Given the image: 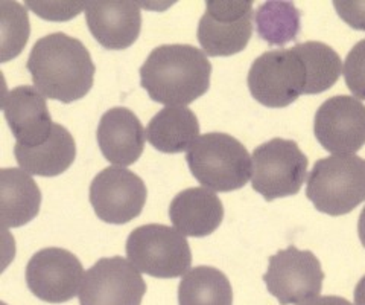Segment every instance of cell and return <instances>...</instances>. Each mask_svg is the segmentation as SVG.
<instances>
[{
	"instance_id": "cell-1",
	"label": "cell",
	"mask_w": 365,
	"mask_h": 305,
	"mask_svg": "<svg viewBox=\"0 0 365 305\" xmlns=\"http://www.w3.org/2000/svg\"><path fill=\"white\" fill-rule=\"evenodd\" d=\"M26 69L38 92L71 104L84 98L95 81L96 67L81 40L64 32L49 34L34 44Z\"/></svg>"
},
{
	"instance_id": "cell-2",
	"label": "cell",
	"mask_w": 365,
	"mask_h": 305,
	"mask_svg": "<svg viewBox=\"0 0 365 305\" xmlns=\"http://www.w3.org/2000/svg\"><path fill=\"white\" fill-rule=\"evenodd\" d=\"M212 63L190 44L155 48L140 67V84L158 104L175 107L193 103L210 89Z\"/></svg>"
},
{
	"instance_id": "cell-3",
	"label": "cell",
	"mask_w": 365,
	"mask_h": 305,
	"mask_svg": "<svg viewBox=\"0 0 365 305\" xmlns=\"http://www.w3.org/2000/svg\"><path fill=\"white\" fill-rule=\"evenodd\" d=\"M192 176L210 191L230 193L251 179V159L245 146L227 133H205L186 156Z\"/></svg>"
},
{
	"instance_id": "cell-4",
	"label": "cell",
	"mask_w": 365,
	"mask_h": 305,
	"mask_svg": "<svg viewBox=\"0 0 365 305\" xmlns=\"http://www.w3.org/2000/svg\"><path fill=\"white\" fill-rule=\"evenodd\" d=\"M306 196L332 217L351 212L365 201V159L334 154L317 161L307 176Z\"/></svg>"
},
{
	"instance_id": "cell-5",
	"label": "cell",
	"mask_w": 365,
	"mask_h": 305,
	"mask_svg": "<svg viewBox=\"0 0 365 305\" xmlns=\"http://www.w3.org/2000/svg\"><path fill=\"white\" fill-rule=\"evenodd\" d=\"M128 261L153 278L185 276L192 266V252L185 235L165 224H145L127 240Z\"/></svg>"
},
{
	"instance_id": "cell-6",
	"label": "cell",
	"mask_w": 365,
	"mask_h": 305,
	"mask_svg": "<svg viewBox=\"0 0 365 305\" xmlns=\"http://www.w3.org/2000/svg\"><path fill=\"white\" fill-rule=\"evenodd\" d=\"M306 69L295 48L264 52L248 72V89L257 103L271 109L291 106L306 92Z\"/></svg>"
},
{
	"instance_id": "cell-7",
	"label": "cell",
	"mask_w": 365,
	"mask_h": 305,
	"mask_svg": "<svg viewBox=\"0 0 365 305\" xmlns=\"http://www.w3.org/2000/svg\"><path fill=\"white\" fill-rule=\"evenodd\" d=\"M251 185L267 201L299 194L307 177V157L289 139H271L253 151Z\"/></svg>"
},
{
	"instance_id": "cell-8",
	"label": "cell",
	"mask_w": 365,
	"mask_h": 305,
	"mask_svg": "<svg viewBox=\"0 0 365 305\" xmlns=\"http://www.w3.org/2000/svg\"><path fill=\"white\" fill-rule=\"evenodd\" d=\"M253 2L209 0L198 24V41L205 55L232 56L242 52L253 36Z\"/></svg>"
},
{
	"instance_id": "cell-9",
	"label": "cell",
	"mask_w": 365,
	"mask_h": 305,
	"mask_svg": "<svg viewBox=\"0 0 365 305\" xmlns=\"http://www.w3.org/2000/svg\"><path fill=\"white\" fill-rule=\"evenodd\" d=\"M267 290L280 305H303L319 296L324 272L311 251H299L295 246L269 256L264 275Z\"/></svg>"
},
{
	"instance_id": "cell-10",
	"label": "cell",
	"mask_w": 365,
	"mask_h": 305,
	"mask_svg": "<svg viewBox=\"0 0 365 305\" xmlns=\"http://www.w3.org/2000/svg\"><path fill=\"white\" fill-rule=\"evenodd\" d=\"M148 189L143 180L123 166H108L90 185V203L99 220L125 224L140 216Z\"/></svg>"
},
{
	"instance_id": "cell-11",
	"label": "cell",
	"mask_w": 365,
	"mask_h": 305,
	"mask_svg": "<svg viewBox=\"0 0 365 305\" xmlns=\"http://www.w3.org/2000/svg\"><path fill=\"white\" fill-rule=\"evenodd\" d=\"M145 293V281L128 259L101 258L84 274L79 305H140Z\"/></svg>"
},
{
	"instance_id": "cell-12",
	"label": "cell",
	"mask_w": 365,
	"mask_h": 305,
	"mask_svg": "<svg viewBox=\"0 0 365 305\" xmlns=\"http://www.w3.org/2000/svg\"><path fill=\"white\" fill-rule=\"evenodd\" d=\"M84 269L76 255L60 247H46L34 254L26 266V284L44 302L63 304L81 290Z\"/></svg>"
},
{
	"instance_id": "cell-13",
	"label": "cell",
	"mask_w": 365,
	"mask_h": 305,
	"mask_svg": "<svg viewBox=\"0 0 365 305\" xmlns=\"http://www.w3.org/2000/svg\"><path fill=\"white\" fill-rule=\"evenodd\" d=\"M315 138L329 153L351 156L365 145V104L350 95L326 99L314 119Z\"/></svg>"
},
{
	"instance_id": "cell-14",
	"label": "cell",
	"mask_w": 365,
	"mask_h": 305,
	"mask_svg": "<svg viewBox=\"0 0 365 305\" xmlns=\"http://www.w3.org/2000/svg\"><path fill=\"white\" fill-rule=\"evenodd\" d=\"M86 20L91 36L102 48L127 49L140 36L142 14L135 2L125 0H95L86 2Z\"/></svg>"
},
{
	"instance_id": "cell-15",
	"label": "cell",
	"mask_w": 365,
	"mask_h": 305,
	"mask_svg": "<svg viewBox=\"0 0 365 305\" xmlns=\"http://www.w3.org/2000/svg\"><path fill=\"white\" fill-rule=\"evenodd\" d=\"M4 115L19 145L37 146L51 136L53 122L36 87L19 86L5 94Z\"/></svg>"
},
{
	"instance_id": "cell-16",
	"label": "cell",
	"mask_w": 365,
	"mask_h": 305,
	"mask_svg": "<svg viewBox=\"0 0 365 305\" xmlns=\"http://www.w3.org/2000/svg\"><path fill=\"white\" fill-rule=\"evenodd\" d=\"M96 139L106 159L114 166H127L139 161L145 149V129L140 119L127 107H114L102 115Z\"/></svg>"
},
{
	"instance_id": "cell-17",
	"label": "cell",
	"mask_w": 365,
	"mask_h": 305,
	"mask_svg": "<svg viewBox=\"0 0 365 305\" xmlns=\"http://www.w3.org/2000/svg\"><path fill=\"white\" fill-rule=\"evenodd\" d=\"M169 219L180 234L202 239L220 228L224 220V206L213 191L187 188L170 201Z\"/></svg>"
},
{
	"instance_id": "cell-18",
	"label": "cell",
	"mask_w": 365,
	"mask_h": 305,
	"mask_svg": "<svg viewBox=\"0 0 365 305\" xmlns=\"http://www.w3.org/2000/svg\"><path fill=\"white\" fill-rule=\"evenodd\" d=\"M16 161L23 171L55 177L67 171L76 157L75 139L66 127L53 122L51 136L37 146H14Z\"/></svg>"
},
{
	"instance_id": "cell-19",
	"label": "cell",
	"mask_w": 365,
	"mask_h": 305,
	"mask_svg": "<svg viewBox=\"0 0 365 305\" xmlns=\"http://www.w3.org/2000/svg\"><path fill=\"white\" fill-rule=\"evenodd\" d=\"M0 205L5 228H20L38 216L41 191L26 171L4 168L0 171Z\"/></svg>"
},
{
	"instance_id": "cell-20",
	"label": "cell",
	"mask_w": 365,
	"mask_h": 305,
	"mask_svg": "<svg viewBox=\"0 0 365 305\" xmlns=\"http://www.w3.org/2000/svg\"><path fill=\"white\" fill-rule=\"evenodd\" d=\"M200 138V122L189 107H165L150 121L146 139L155 150L177 154L189 150Z\"/></svg>"
},
{
	"instance_id": "cell-21",
	"label": "cell",
	"mask_w": 365,
	"mask_h": 305,
	"mask_svg": "<svg viewBox=\"0 0 365 305\" xmlns=\"http://www.w3.org/2000/svg\"><path fill=\"white\" fill-rule=\"evenodd\" d=\"M180 305H233V290L220 269L198 266L181 278Z\"/></svg>"
},
{
	"instance_id": "cell-22",
	"label": "cell",
	"mask_w": 365,
	"mask_h": 305,
	"mask_svg": "<svg viewBox=\"0 0 365 305\" xmlns=\"http://www.w3.org/2000/svg\"><path fill=\"white\" fill-rule=\"evenodd\" d=\"M302 13L291 2H265L255 16L257 36L271 46H284L297 40L302 28Z\"/></svg>"
},
{
	"instance_id": "cell-23",
	"label": "cell",
	"mask_w": 365,
	"mask_h": 305,
	"mask_svg": "<svg viewBox=\"0 0 365 305\" xmlns=\"http://www.w3.org/2000/svg\"><path fill=\"white\" fill-rule=\"evenodd\" d=\"M300 54L306 69L304 95L323 94L334 87L342 72L339 55L322 41H306L294 46Z\"/></svg>"
},
{
	"instance_id": "cell-24",
	"label": "cell",
	"mask_w": 365,
	"mask_h": 305,
	"mask_svg": "<svg viewBox=\"0 0 365 305\" xmlns=\"http://www.w3.org/2000/svg\"><path fill=\"white\" fill-rule=\"evenodd\" d=\"M2 52H0V61L6 63L16 59L25 49L31 26L26 8H23L17 2H2Z\"/></svg>"
},
{
	"instance_id": "cell-25",
	"label": "cell",
	"mask_w": 365,
	"mask_h": 305,
	"mask_svg": "<svg viewBox=\"0 0 365 305\" xmlns=\"http://www.w3.org/2000/svg\"><path fill=\"white\" fill-rule=\"evenodd\" d=\"M346 84L353 96L365 99V40L353 46L342 66Z\"/></svg>"
},
{
	"instance_id": "cell-26",
	"label": "cell",
	"mask_w": 365,
	"mask_h": 305,
	"mask_svg": "<svg viewBox=\"0 0 365 305\" xmlns=\"http://www.w3.org/2000/svg\"><path fill=\"white\" fill-rule=\"evenodd\" d=\"M26 5L32 13L52 21H67L86 9V2H26Z\"/></svg>"
},
{
	"instance_id": "cell-27",
	"label": "cell",
	"mask_w": 365,
	"mask_h": 305,
	"mask_svg": "<svg viewBox=\"0 0 365 305\" xmlns=\"http://www.w3.org/2000/svg\"><path fill=\"white\" fill-rule=\"evenodd\" d=\"M334 6L349 26L356 31H365V0H335Z\"/></svg>"
},
{
	"instance_id": "cell-28",
	"label": "cell",
	"mask_w": 365,
	"mask_h": 305,
	"mask_svg": "<svg viewBox=\"0 0 365 305\" xmlns=\"http://www.w3.org/2000/svg\"><path fill=\"white\" fill-rule=\"evenodd\" d=\"M303 305H353L351 302H349L347 299L341 298V296H317L311 301H307Z\"/></svg>"
},
{
	"instance_id": "cell-29",
	"label": "cell",
	"mask_w": 365,
	"mask_h": 305,
	"mask_svg": "<svg viewBox=\"0 0 365 305\" xmlns=\"http://www.w3.org/2000/svg\"><path fill=\"white\" fill-rule=\"evenodd\" d=\"M355 305H365V276L359 279L355 287Z\"/></svg>"
},
{
	"instance_id": "cell-30",
	"label": "cell",
	"mask_w": 365,
	"mask_h": 305,
	"mask_svg": "<svg viewBox=\"0 0 365 305\" xmlns=\"http://www.w3.org/2000/svg\"><path fill=\"white\" fill-rule=\"evenodd\" d=\"M358 235H359V240L362 243V246L365 247V206L361 212L359 220H358Z\"/></svg>"
}]
</instances>
